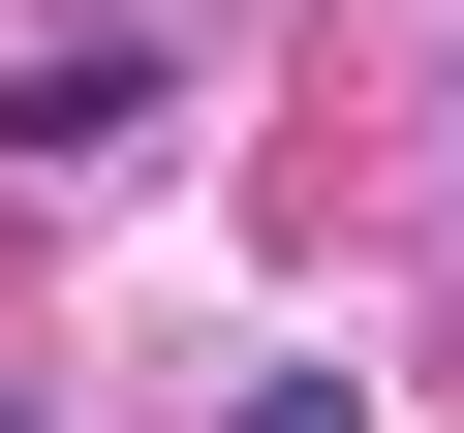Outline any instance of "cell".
Wrapping results in <instances>:
<instances>
[{
	"label": "cell",
	"instance_id": "cell-1",
	"mask_svg": "<svg viewBox=\"0 0 464 433\" xmlns=\"http://www.w3.org/2000/svg\"><path fill=\"white\" fill-rule=\"evenodd\" d=\"M155 93H186L155 32H32V63H0V155H63V186H93V155H155Z\"/></svg>",
	"mask_w": 464,
	"mask_h": 433
},
{
	"label": "cell",
	"instance_id": "cell-2",
	"mask_svg": "<svg viewBox=\"0 0 464 433\" xmlns=\"http://www.w3.org/2000/svg\"><path fill=\"white\" fill-rule=\"evenodd\" d=\"M217 433H372V402H341V371H248V402H217Z\"/></svg>",
	"mask_w": 464,
	"mask_h": 433
}]
</instances>
